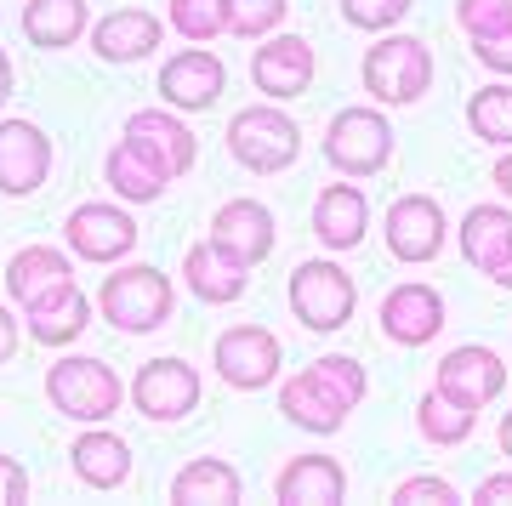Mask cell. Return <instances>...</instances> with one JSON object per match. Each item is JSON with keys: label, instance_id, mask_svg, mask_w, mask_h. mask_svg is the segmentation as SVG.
<instances>
[{"label": "cell", "instance_id": "cell-1", "mask_svg": "<svg viewBox=\"0 0 512 506\" xmlns=\"http://www.w3.org/2000/svg\"><path fill=\"white\" fill-rule=\"evenodd\" d=\"M365 364L348 359V353H325V359H313L302 376H291L285 387H279V410H285V421H296L302 433H342L348 427V416L365 404Z\"/></svg>", "mask_w": 512, "mask_h": 506}, {"label": "cell", "instance_id": "cell-8", "mask_svg": "<svg viewBox=\"0 0 512 506\" xmlns=\"http://www.w3.org/2000/svg\"><path fill=\"white\" fill-rule=\"evenodd\" d=\"M126 398L137 404V416H148V421H183L200 410V370L188 359H148L131 376Z\"/></svg>", "mask_w": 512, "mask_h": 506}, {"label": "cell", "instance_id": "cell-4", "mask_svg": "<svg viewBox=\"0 0 512 506\" xmlns=\"http://www.w3.org/2000/svg\"><path fill=\"white\" fill-rule=\"evenodd\" d=\"M359 80H365V91L382 109H404V103H416L421 91L433 86V52L416 35H387L365 52Z\"/></svg>", "mask_w": 512, "mask_h": 506}, {"label": "cell", "instance_id": "cell-11", "mask_svg": "<svg viewBox=\"0 0 512 506\" xmlns=\"http://www.w3.org/2000/svg\"><path fill=\"white\" fill-rule=\"evenodd\" d=\"M387 251L399 256V262H410V268H421V262H433V256L444 251V234H450V222H444L439 199L433 194H399L393 205H387Z\"/></svg>", "mask_w": 512, "mask_h": 506}, {"label": "cell", "instance_id": "cell-27", "mask_svg": "<svg viewBox=\"0 0 512 506\" xmlns=\"http://www.w3.org/2000/svg\"><path fill=\"white\" fill-rule=\"evenodd\" d=\"M171 501L177 506H234L239 501V472L217 455H200L188 461L177 478H171Z\"/></svg>", "mask_w": 512, "mask_h": 506}, {"label": "cell", "instance_id": "cell-18", "mask_svg": "<svg viewBox=\"0 0 512 506\" xmlns=\"http://www.w3.org/2000/svg\"><path fill=\"white\" fill-rule=\"evenodd\" d=\"M211 239L234 262L256 268V262H268V251H274V211L256 205V199H228L217 217H211Z\"/></svg>", "mask_w": 512, "mask_h": 506}, {"label": "cell", "instance_id": "cell-29", "mask_svg": "<svg viewBox=\"0 0 512 506\" xmlns=\"http://www.w3.org/2000/svg\"><path fill=\"white\" fill-rule=\"evenodd\" d=\"M473 427H478V410L473 404H461V398H450V393H433L416 404V433L427 438V444H439V450H456V444H467L473 438Z\"/></svg>", "mask_w": 512, "mask_h": 506}, {"label": "cell", "instance_id": "cell-15", "mask_svg": "<svg viewBox=\"0 0 512 506\" xmlns=\"http://www.w3.org/2000/svg\"><path fill=\"white\" fill-rule=\"evenodd\" d=\"M444 330V296L421 279H404L382 296V336L399 347H427Z\"/></svg>", "mask_w": 512, "mask_h": 506}, {"label": "cell", "instance_id": "cell-28", "mask_svg": "<svg viewBox=\"0 0 512 506\" xmlns=\"http://www.w3.org/2000/svg\"><path fill=\"white\" fill-rule=\"evenodd\" d=\"M23 35L40 52H63L86 35V0H29L23 6Z\"/></svg>", "mask_w": 512, "mask_h": 506}, {"label": "cell", "instance_id": "cell-38", "mask_svg": "<svg viewBox=\"0 0 512 506\" xmlns=\"http://www.w3.org/2000/svg\"><path fill=\"white\" fill-rule=\"evenodd\" d=\"M473 501L478 506H512V472H490V478H478Z\"/></svg>", "mask_w": 512, "mask_h": 506}, {"label": "cell", "instance_id": "cell-43", "mask_svg": "<svg viewBox=\"0 0 512 506\" xmlns=\"http://www.w3.org/2000/svg\"><path fill=\"white\" fill-rule=\"evenodd\" d=\"M495 285H501V290H512V256L501 262V268H495Z\"/></svg>", "mask_w": 512, "mask_h": 506}, {"label": "cell", "instance_id": "cell-14", "mask_svg": "<svg viewBox=\"0 0 512 506\" xmlns=\"http://www.w3.org/2000/svg\"><path fill=\"white\" fill-rule=\"evenodd\" d=\"M222 86H228V69H222V57L205 52V46H188V52L165 57V69H160L165 109H183V114L211 109L222 97Z\"/></svg>", "mask_w": 512, "mask_h": 506}, {"label": "cell", "instance_id": "cell-20", "mask_svg": "<svg viewBox=\"0 0 512 506\" xmlns=\"http://www.w3.org/2000/svg\"><path fill=\"white\" fill-rule=\"evenodd\" d=\"M183 279H188V290H194L200 302H211V308H228V302H239V296H245V285H251V268H245V262H234V256L222 251L217 239L205 234L200 245H188Z\"/></svg>", "mask_w": 512, "mask_h": 506}, {"label": "cell", "instance_id": "cell-23", "mask_svg": "<svg viewBox=\"0 0 512 506\" xmlns=\"http://www.w3.org/2000/svg\"><path fill=\"white\" fill-rule=\"evenodd\" d=\"M365 222H370V199L353 182H330L325 194L313 199V234L330 251H353L365 239Z\"/></svg>", "mask_w": 512, "mask_h": 506}, {"label": "cell", "instance_id": "cell-12", "mask_svg": "<svg viewBox=\"0 0 512 506\" xmlns=\"http://www.w3.org/2000/svg\"><path fill=\"white\" fill-rule=\"evenodd\" d=\"M63 234H69L80 262H120L126 251H137V222H131V211H120L109 199L74 205L69 222H63Z\"/></svg>", "mask_w": 512, "mask_h": 506}, {"label": "cell", "instance_id": "cell-37", "mask_svg": "<svg viewBox=\"0 0 512 506\" xmlns=\"http://www.w3.org/2000/svg\"><path fill=\"white\" fill-rule=\"evenodd\" d=\"M29 501V472H23L18 455H0V506Z\"/></svg>", "mask_w": 512, "mask_h": 506}, {"label": "cell", "instance_id": "cell-32", "mask_svg": "<svg viewBox=\"0 0 512 506\" xmlns=\"http://www.w3.org/2000/svg\"><path fill=\"white\" fill-rule=\"evenodd\" d=\"M467 126L490 148H512V86H484L467 97Z\"/></svg>", "mask_w": 512, "mask_h": 506}, {"label": "cell", "instance_id": "cell-6", "mask_svg": "<svg viewBox=\"0 0 512 506\" xmlns=\"http://www.w3.org/2000/svg\"><path fill=\"white\" fill-rule=\"evenodd\" d=\"M325 160L342 177H376L393 160V126L382 109H342L325 126Z\"/></svg>", "mask_w": 512, "mask_h": 506}, {"label": "cell", "instance_id": "cell-24", "mask_svg": "<svg viewBox=\"0 0 512 506\" xmlns=\"http://www.w3.org/2000/svg\"><path fill=\"white\" fill-rule=\"evenodd\" d=\"M154 46H160V18L143 12V6H120V12H109V18L92 29V52L103 57V63H137V57H148Z\"/></svg>", "mask_w": 512, "mask_h": 506}, {"label": "cell", "instance_id": "cell-26", "mask_svg": "<svg viewBox=\"0 0 512 506\" xmlns=\"http://www.w3.org/2000/svg\"><path fill=\"white\" fill-rule=\"evenodd\" d=\"M69 467H74V478H80L86 489H120L131 478V450H126V438H120V433L92 427V433L74 438Z\"/></svg>", "mask_w": 512, "mask_h": 506}, {"label": "cell", "instance_id": "cell-17", "mask_svg": "<svg viewBox=\"0 0 512 506\" xmlns=\"http://www.w3.org/2000/svg\"><path fill=\"white\" fill-rule=\"evenodd\" d=\"M251 80L262 97H274V103H285V97H302L313 80V46L302 35H274L262 40L251 57Z\"/></svg>", "mask_w": 512, "mask_h": 506}, {"label": "cell", "instance_id": "cell-25", "mask_svg": "<svg viewBox=\"0 0 512 506\" xmlns=\"http://www.w3.org/2000/svg\"><path fill=\"white\" fill-rule=\"evenodd\" d=\"M461 256H467L484 279H495V268L512 256V211L507 205H473V211L461 217Z\"/></svg>", "mask_w": 512, "mask_h": 506}, {"label": "cell", "instance_id": "cell-7", "mask_svg": "<svg viewBox=\"0 0 512 506\" xmlns=\"http://www.w3.org/2000/svg\"><path fill=\"white\" fill-rule=\"evenodd\" d=\"M291 308H296V319L308 330H342L353 319V308H359V290H353V279L336 262H302V268L291 273Z\"/></svg>", "mask_w": 512, "mask_h": 506}, {"label": "cell", "instance_id": "cell-33", "mask_svg": "<svg viewBox=\"0 0 512 506\" xmlns=\"http://www.w3.org/2000/svg\"><path fill=\"white\" fill-rule=\"evenodd\" d=\"M165 23L183 40L205 46V40L228 35V0H165Z\"/></svg>", "mask_w": 512, "mask_h": 506}, {"label": "cell", "instance_id": "cell-3", "mask_svg": "<svg viewBox=\"0 0 512 506\" xmlns=\"http://www.w3.org/2000/svg\"><path fill=\"white\" fill-rule=\"evenodd\" d=\"M228 154H234L245 171L256 177H279V171H291L296 154H302V131L285 109L274 103H251V109H239L228 120Z\"/></svg>", "mask_w": 512, "mask_h": 506}, {"label": "cell", "instance_id": "cell-22", "mask_svg": "<svg viewBox=\"0 0 512 506\" xmlns=\"http://www.w3.org/2000/svg\"><path fill=\"white\" fill-rule=\"evenodd\" d=\"M274 495L285 506H336L348 495V472H342L336 455H296L274 478Z\"/></svg>", "mask_w": 512, "mask_h": 506}, {"label": "cell", "instance_id": "cell-13", "mask_svg": "<svg viewBox=\"0 0 512 506\" xmlns=\"http://www.w3.org/2000/svg\"><path fill=\"white\" fill-rule=\"evenodd\" d=\"M52 177V137L35 120H0V194H35Z\"/></svg>", "mask_w": 512, "mask_h": 506}, {"label": "cell", "instance_id": "cell-35", "mask_svg": "<svg viewBox=\"0 0 512 506\" xmlns=\"http://www.w3.org/2000/svg\"><path fill=\"white\" fill-rule=\"evenodd\" d=\"M416 0H342V18L353 23V29H370V35H382V29H393V23L410 12Z\"/></svg>", "mask_w": 512, "mask_h": 506}, {"label": "cell", "instance_id": "cell-2", "mask_svg": "<svg viewBox=\"0 0 512 506\" xmlns=\"http://www.w3.org/2000/svg\"><path fill=\"white\" fill-rule=\"evenodd\" d=\"M97 308H103V319H109L114 330H126V336H148V330H160L165 319H171L177 290H171V279H165L160 268L137 262V268H120V273L103 279Z\"/></svg>", "mask_w": 512, "mask_h": 506}, {"label": "cell", "instance_id": "cell-31", "mask_svg": "<svg viewBox=\"0 0 512 506\" xmlns=\"http://www.w3.org/2000/svg\"><path fill=\"white\" fill-rule=\"evenodd\" d=\"M103 177H109V188H114L120 199H131V205H148V199H160L165 188H171V182H165L160 171H154V165H148L131 143H114V148H109V160H103Z\"/></svg>", "mask_w": 512, "mask_h": 506}, {"label": "cell", "instance_id": "cell-42", "mask_svg": "<svg viewBox=\"0 0 512 506\" xmlns=\"http://www.w3.org/2000/svg\"><path fill=\"white\" fill-rule=\"evenodd\" d=\"M12 97V63H6V52H0V103Z\"/></svg>", "mask_w": 512, "mask_h": 506}, {"label": "cell", "instance_id": "cell-19", "mask_svg": "<svg viewBox=\"0 0 512 506\" xmlns=\"http://www.w3.org/2000/svg\"><path fill=\"white\" fill-rule=\"evenodd\" d=\"M439 393L461 398V404H473V410H484L490 398H501V387H507V364L495 359L490 347H456V353H444L439 364V381H433Z\"/></svg>", "mask_w": 512, "mask_h": 506}, {"label": "cell", "instance_id": "cell-16", "mask_svg": "<svg viewBox=\"0 0 512 506\" xmlns=\"http://www.w3.org/2000/svg\"><path fill=\"white\" fill-rule=\"evenodd\" d=\"M63 290H74V262L63 251H52V245H29V251H18L6 262V296L23 313L57 302Z\"/></svg>", "mask_w": 512, "mask_h": 506}, {"label": "cell", "instance_id": "cell-10", "mask_svg": "<svg viewBox=\"0 0 512 506\" xmlns=\"http://www.w3.org/2000/svg\"><path fill=\"white\" fill-rule=\"evenodd\" d=\"M211 364L234 393H256L279 376V336L262 325H228L211 347Z\"/></svg>", "mask_w": 512, "mask_h": 506}, {"label": "cell", "instance_id": "cell-41", "mask_svg": "<svg viewBox=\"0 0 512 506\" xmlns=\"http://www.w3.org/2000/svg\"><path fill=\"white\" fill-rule=\"evenodd\" d=\"M495 444H501V455H507V461H512V410H507V416H501V433H495Z\"/></svg>", "mask_w": 512, "mask_h": 506}, {"label": "cell", "instance_id": "cell-9", "mask_svg": "<svg viewBox=\"0 0 512 506\" xmlns=\"http://www.w3.org/2000/svg\"><path fill=\"white\" fill-rule=\"evenodd\" d=\"M120 143L137 148V154H143V160L154 165L165 182L188 177V171H194V154H200L194 131H188L177 114H165V109H137V114H126V126H120Z\"/></svg>", "mask_w": 512, "mask_h": 506}, {"label": "cell", "instance_id": "cell-36", "mask_svg": "<svg viewBox=\"0 0 512 506\" xmlns=\"http://www.w3.org/2000/svg\"><path fill=\"white\" fill-rule=\"evenodd\" d=\"M393 501L399 506H450L456 501V484L439 478V472H416V478H404V484L393 489Z\"/></svg>", "mask_w": 512, "mask_h": 506}, {"label": "cell", "instance_id": "cell-5", "mask_svg": "<svg viewBox=\"0 0 512 506\" xmlns=\"http://www.w3.org/2000/svg\"><path fill=\"white\" fill-rule=\"evenodd\" d=\"M46 398H52V410H63L69 421L97 427V421H109L114 410H120L126 387H120V376H114L103 359L69 353V359H57L52 370H46Z\"/></svg>", "mask_w": 512, "mask_h": 506}, {"label": "cell", "instance_id": "cell-30", "mask_svg": "<svg viewBox=\"0 0 512 506\" xmlns=\"http://www.w3.org/2000/svg\"><path fill=\"white\" fill-rule=\"evenodd\" d=\"M23 319H29V336H35L40 347H69L74 336H86V325H92V302H86V290L74 285V290H63L57 302L23 313Z\"/></svg>", "mask_w": 512, "mask_h": 506}, {"label": "cell", "instance_id": "cell-21", "mask_svg": "<svg viewBox=\"0 0 512 506\" xmlns=\"http://www.w3.org/2000/svg\"><path fill=\"white\" fill-rule=\"evenodd\" d=\"M456 23L484 69L512 74V0H456Z\"/></svg>", "mask_w": 512, "mask_h": 506}, {"label": "cell", "instance_id": "cell-40", "mask_svg": "<svg viewBox=\"0 0 512 506\" xmlns=\"http://www.w3.org/2000/svg\"><path fill=\"white\" fill-rule=\"evenodd\" d=\"M490 182L495 188H501V194L512 199V154H501V160H495V171H490Z\"/></svg>", "mask_w": 512, "mask_h": 506}, {"label": "cell", "instance_id": "cell-34", "mask_svg": "<svg viewBox=\"0 0 512 506\" xmlns=\"http://www.w3.org/2000/svg\"><path fill=\"white\" fill-rule=\"evenodd\" d=\"M291 0H228V35L239 40H268L285 23Z\"/></svg>", "mask_w": 512, "mask_h": 506}, {"label": "cell", "instance_id": "cell-39", "mask_svg": "<svg viewBox=\"0 0 512 506\" xmlns=\"http://www.w3.org/2000/svg\"><path fill=\"white\" fill-rule=\"evenodd\" d=\"M18 342H23V330H18V319L0 308V364H12V353H18Z\"/></svg>", "mask_w": 512, "mask_h": 506}]
</instances>
